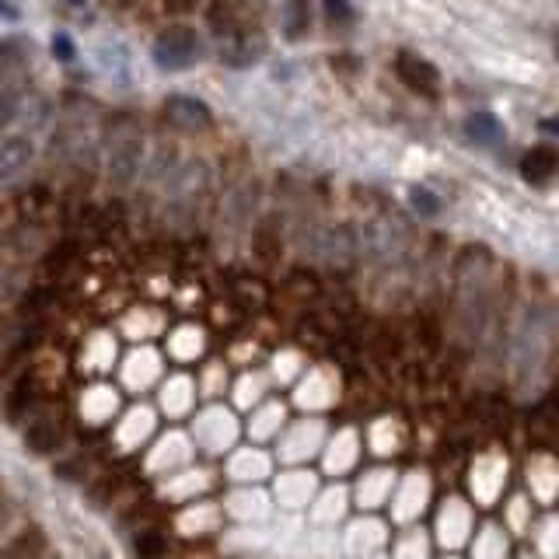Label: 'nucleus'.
Wrapping results in <instances>:
<instances>
[{
	"mask_svg": "<svg viewBox=\"0 0 559 559\" xmlns=\"http://www.w3.org/2000/svg\"><path fill=\"white\" fill-rule=\"evenodd\" d=\"M259 25L256 0H210L207 4V28L217 39H228L238 28Z\"/></svg>",
	"mask_w": 559,
	"mask_h": 559,
	"instance_id": "5",
	"label": "nucleus"
},
{
	"mask_svg": "<svg viewBox=\"0 0 559 559\" xmlns=\"http://www.w3.org/2000/svg\"><path fill=\"white\" fill-rule=\"evenodd\" d=\"M161 7H165V14H193L196 7H200V0H161Z\"/></svg>",
	"mask_w": 559,
	"mask_h": 559,
	"instance_id": "17",
	"label": "nucleus"
},
{
	"mask_svg": "<svg viewBox=\"0 0 559 559\" xmlns=\"http://www.w3.org/2000/svg\"><path fill=\"white\" fill-rule=\"evenodd\" d=\"M35 161V140L28 133H11L0 140V182H14Z\"/></svg>",
	"mask_w": 559,
	"mask_h": 559,
	"instance_id": "7",
	"label": "nucleus"
},
{
	"mask_svg": "<svg viewBox=\"0 0 559 559\" xmlns=\"http://www.w3.org/2000/svg\"><path fill=\"white\" fill-rule=\"evenodd\" d=\"M556 168H559V154L553 144H535L532 151H525V158H521V175H525V182H532V186H549Z\"/></svg>",
	"mask_w": 559,
	"mask_h": 559,
	"instance_id": "8",
	"label": "nucleus"
},
{
	"mask_svg": "<svg viewBox=\"0 0 559 559\" xmlns=\"http://www.w3.org/2000/svg\"><path fill=\"white\" fill-rule=\"evenodd\" d=\"M144 133L130 119H119L116 130H112L109 144H105V172L116 189H126L137 182L140 168H144Z\"/></svg>",
	"mask_w": 559,
	"mask_h": 559,
	"instance_id": "1",
	"label": "nucleus"
},
{
	"mask_svg": "<svg viewBox=\"0 0 559 559\" xmlns=\"http://www.w3.org/2000/svg\"><path fill=\"white\" fill-rule=\"evenodd\" d=\"M409 200H413L416 214H423V217H437V214H441V196L430 193L427 186H416L413 193H409Z\"/></svg>",
	"mask_w": 559,
	"mask_h": 559,
	"instance_id": "14",
	"label": "nucleus"
},
{
	"mask_svg": "<svg viewBox=\"0 0 559 559\" xmlns=\"http://www.w3.org/2000/svg\"><path fill=\"white\" fill-rule=\"evenodd\" d=\"M4 56H7V49H0V74H4V67H7V60H4Z\"/></svg>",
	"mask_w": 559,
	"mask_h": 559,
	"instance_id": "20",
	"label": "nucleus"
},
{
	"mask_svg": "<svg viewBox=\"0 0 559 559\" xmlns=\"http://www.w3.org/2000/svg\"><path fill=\"white\" fill-rule=\"evenodd\" d=\"M395 77H399L409 91H416V95L437 98V91H441V74H437L434 63L409 53V49H402V53L395 56Z\"/></svg>",
	"mask_w": 559,
	"mask_h": 559,
	"instance_id": "6",
	"label": "nucleus"
},
{
	"mask_svg": "<svg viewBox=\"0 0 559 559\" xmlns=\"http://www.w3.org/2000/svg\"><path fill=\"white\" fill-rule=\"evenodd\" d=\"M151 56L161 70H189L203 60V39L189 25H168L154 39Z\"/></svg>",
	"mask_w": 559,
	"mask_h": 559,
	"instance_id": "2",
	"label": "nucleus"
},
{
	"mask_svg": "<svg viewBox=\"0 0 559 559\" xmlns=\"http://www.w3.org/2000/svg\"><path fill=\"white\" fill-rule=\"evenodd\" d=\"M0 18H7V21H18V18H21L18 4H14V0H0Z\"/></svg>",
	"mask_w": 559,
	"mask_h": 559,
	"instance_id": "18",
	"label": "nucleus"
},
{
	"mask_svg": "<svg viewBox=\"0 0 559 559\" xmlns=\"http://www.w3.org/2000/svg\"><path fill=\"white\" fill-rule=\"evenodd\" d=\"M63 4H70V7H84L88 0H63Z\"/></svg>",
	"mask_w": 559,
	"mask_h": 559,
	"instance_id": "19",
	"label": "nucleus"
},
{
	"mask_svg": "<svg viewBox=\"0 0 559 559\" xmlns=\"http://www.w3.org/2000/svg\"><path fill=\"white\" fill-rule=\"evenodd\" d=\"M252 245H256V252H259V259H263V263H273V259L280 256V238H277V231H273L270 221H266L263 228L256 231Z\"/></svg>",
	"mask_w": 559,
	"mask_h": 559,
	"instance_id": "12",
	"label": "nucleus"
},
{
	"mask_svg": "<svg viewBox=\"0 0 559 559\" xmlns=\"http://www.w3.org/2000/svg\"><path fill=\"white\" fill-rule=\"evenodd\" d=\"M266 53H270V39H266L263 25L238 28V32H231L228 39H221V49H217L221 63L224 67H231V70L252 67V63H259Z\"/></svg>",
	"mask_w": 559,
	"mask_h": 559,
	"instance_id": "3",
	"label": "nucleus"
},
{
	"mask_svg": "<svg viewBox=\"0 0 559 559\" xmlns=\"http://www.w3.org/2000/svg\"><path fill=\"white\" fill-rule=\"evenodd\" d=\"M465 137L476 140L479 147H504L507 144V130L493 112H472L465 119Z\"/></svg>",
	"mask_w": 559,
	"mask_h": 559,
	"instance_id": "10",
	"label": "nucleus"
},
{
	"mask_svg": "<svg viewBox=\"0 0 559 559\" xmlns=\"http://www.w3.org/2000/svg\"><path fill=\"white\" fill-rule=\"evenodd\" d=\"M322 11H325V21H329L332 28H350L353 18H357V11H353L350 0H322Z\"/></svg>",
	"mask_w": 559,
	"mask_h": 559,
	"instance_id": "11",
	"label": "nucleus"
},
{
	"mask_svg": "<svg viewBox=\"0 0 559 559\" xmlns=\"http://www.w3.org/2000/svg\"><path fill=\"white\" fill-rule=\"evenodd\" d=\"M161 116H165L168 126L182 133H207L214 126V109L193 95H168L165 105H161Z\"/></svg>",
	"mask_w": 559,
	"mask_h": 559,
	"instance_id": "4",
	"label": "nucleus"
},
{
	"mask_svg": "<svg viewBox=\"0 0 559 559\" xmlns=\"http://www.w3.org/2000/svg\"><path fill=\"white\" fill-rule=\"evenodd\" d=\"M311 21H315V7H311V0H283L280 4V28L290 42L308 39Z\"/></svg>",
	"mask_w": 559,
	"mask_h": 559,
	"instance_id": "9",
	"label": "nucleus"
},
{
	"mask_svg": "<svg viewBox=\"0 0 559 559\" xmlns=\"http://www.w3.org/2000/svg\"><path fill=\"white\" fill-rule=\"evenodd\" d=\"M53 56H56V60H63V63H74V56H77L74 42H70L63 32H56V35H53Z\"/></svg>",
	"mask_w": 559,
	"mask_h": 559,
	"instance_id": "15",
	"label": "nucleus"
},
{
	"mask_svg": "<svg viewBox=\"0 0 559 559\" xmlns=\"http://www.w3.org/2000/svg\"><path fill=\"white\" fill-rule=\"evenodd\" d=\"M161 535H147V539H137V556H144V559H154V556H161Z\"/></svg>",
	"mask_w": 559,
	"mask_h": 559,
	"instance_id": "16",
	"label": "nucleus"
},
{
	"mask_svg": "<svg viewBox=\"0 0 559 559\" xmlns=\"http://www.w3.org/2000/svg\"><path fill=\"white\" fill-rule=\"evenodd\" d=\"M21 109V88L11 81H0V126H7Z\"/></svg>",
	"mask_w": 559,
	"mask_h": 559,
	"instance_id": "13",
	"label": "nucleus"
},
{
	"mask_svg": "<svg viewBox=\"0 0 559 559\" xmlns=\"http://www.w3.org/2000/svg\"><path fill=\"white\" fill-rule=\"evenodd\" d=\"M4 332H7V318H0V339H4Z\"/></svg>",
	"mask_w": 559,
	"mask_h": 559,
	"instance_id": "21",
	"label": "nucleus"
}]
</instances>
